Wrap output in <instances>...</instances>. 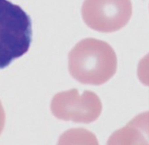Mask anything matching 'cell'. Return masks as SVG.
Wrapping results in <instances>:
<instances>
[{"label": "cell", "instance_id": "cell-1", "mask_svg": "<svg viewBox=\"0 0 149 145\" xmlns=\"http://www.w3.org/2000/svg\"><path fill=\"white\" fill-rule=\"evenodd\" d=\"M116 69L115 52L100 40H82L69 54L70 74L81 83L102 85L115 74Z\"/></svg>", "mask_w": 149, "mask_h": 145}, {"label": "cell", "instance_id": "cell-2", "mask_svg": "<svg viewBox=\"0 0 149 145\" xmlns=\"http://www.w3.org/2000/svg\"><path fill=\"white\" fill-rule=\"evenodd\" d=\"M32 41L30 16L19 5L0 0V69L29 50Z\"/></svg>", "mask_w": 149, "mask_h": 145}, {"label": "cell", "instance_id": "cell-3", "mask_svg": "<svg viewBox=\"0 0 149 145\" xmlns=\"http://www.w3.org/2000/svg\"><path fill=\"white\" fill-rule=\"evenodd\" d=\"M81 13L89 27L102 32H113L130 20L132 4L130 0H85Z\"/></svg>", "mask_w": 149, "mask_h": 145}, {"label": "cell", "instance_id": "cell-4", "mask_svg": "<svg viewBox=\"0 0 149 145\" xmlns=\"http://www.w3.org/2000/svg\"><path fill=\"white\" fill-rule=\"evenodd\" d=\"M5 113L2 103L0 102V134L2 133V130L5 127Z\"/></svg>", "mask_w": 149, "mask_h": 145}, {"label": "cell", "instance_id": "cell-5", "mask_svg": "<svg viewBox=\"0 0 149 145\" xmlns=\"http://www.w3.org/2000/svg\"><path fill=\"white\" fill-rule=\"evenodd\" d=\"M80 105H81V102H76V103H75V107H78ZM72 112H74V113H77V108H73L72 109Z\"/></svg>", "mask_w": 149, "mask_h": 145}]
</instances>
